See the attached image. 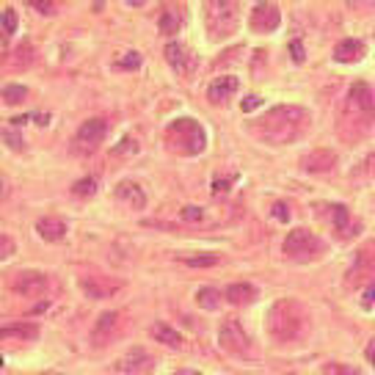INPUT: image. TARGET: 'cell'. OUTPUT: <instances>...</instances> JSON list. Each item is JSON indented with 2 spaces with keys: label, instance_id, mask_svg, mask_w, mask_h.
I'll return each mask as SVG.
<instances>
[{
  "label": "cell",
  "instance_id": "6da1fadb",
  "mask_svg": "<svg viewBox=\"0 0 375 375\" xmlns=\"http://www.w3.org/2000/svg\"><path fill=\"white\" fill-rule=\"evenodd\" d=\"M306 119H309V113L298 105H279L274 111H268L265 119L254 130H257V135H262L271 144H287V141L298 138Z\"/></svg>",
  "mask_w": 375,
  "mask_h": 375
},
{
  "label": "cell",
  "instance_id": "7a4b0ae2",
  "mask_svg": "<svg viewBox=\"0 0 375 375\" xmlns=\"http://www.w3.org/2000/svg\"><path fill=\"white\" fill-rule=\"evenodd\" d=\"M303 325H306V312L298 301H279L271 306L268 312V331L274 334V340L279 342H293L303 334Z\"/></svg>",
  "mask_w": 375,
  "mask_h": 375
},
{
  "label": "cell",
  "instance_id": "3957f363",
  "mask_svg": "<svg viewBox=\"0 0 375 375\" xmlns=\"http://www.w3.org/2000/svg\"><path fill=\"white\" fill-rule=\"evenodd\" d=\"M166 144L177 155L194 157V155H201L204 147H207V133H204V127L196 119L182 116V119H174L172 125L166 127Z\"/></svg>",
  "mask_w": 375,
  "mask_h": 375
},
{
  "label": "cell",
  "instance_id": "277c9868",
  "mask_svg": "<svg viewBox=\"0 0 375 375\" xmlns=\"http://www.w3.org/2000/svg\"><path fill=\"white\" fill-rule=\"evenodd\" d=\"M345 122L362 125V133L375 127V91L367 83L350 86L348 102H345Z\"/></svg>",
  "mask_w": 375,
  "mask_h": 375
},
{
  "label": "cell",
  "instance_id": "5b68a950",
  "mask_svg": "<svg viewBox=\"0 0 375 375\" xmlns=\"http://www.w3.org/2000/svg\"><path fill=\"white\" fill-rule=\"evenodd\" d=\"M204 9H207V28H210L213 36L224 39L229 33H235L237 20H240L237 3H232V0H210Z\"/></svg>",
  "mask_w": 375,
  "mask_h": 375
},
{
  "label": "cell",
  "instance_id": "8992f818",
  "mask_svg": "<svg viewBox=\"0 0 375 375\" xmlns=\"http://www.w3.org/2000/svg\"><path fill=\"white\" fill-rule=\"evenodd\" d=\"M315 251H320V240H318V235L309 232V229H293V232L287 235V240H284V254L293 257V259H306V257H312Z\"/></svg>",
  "mask_w": 375,
  "mask_h": 375
},
{
  "label": "cell",
  "instance_id": "52a82bcc",
  "mask_svg": "<svg viewBox=\"0 0 375 375\" xmlns=\"http://www.w3.org/2000/svg\"><path fill=\"white\" fill-rule=\"evenodd\" d=\"M218 342H221V348H226L229 353H249L251 350L249 334L243 331L240 320H235V318H229V320L221 325V331H218Z\"/></svg>",
  "mask_w": 375,
  "mask_h": 375
},
{
  "label": "cell",
  "instance_id": "ba28073f",
  "mask_svg": "<svg viewBox=\"0 0 375 375\" xmlns=\"http://www.w3.org/2000/svg\"><path fill=\"white\" fill-rule=\"evenodd\" d=\"M163 52H166V61H169V67L174 69L177 75H194V69H196L199 58L188 50L185 45H179V42H169Z\"/></svg>",
  "mask_w": 375,
  "mask_h": 375
},
{
  "label": "cell",
  "instance_id": "9c48e42d",
  "mask_svg": "<svg viewBox=\"0 0 375 375\" xmlns=\"http://www.w3.org/2000/svg\"><path fill=\"white\" fill-rule=\"evenodd\" d=\"M281 23V11L276 3H257L251 11V28L257 33H274Z\"/></svg>",
  "mask_w": 375,
  "mask_h": 375
},
{
  "label": "cell",
  "instance_id": "30bf717a",
  "mask_svg": "<svg viewBox=\"0 0 375 375\" xmlns=\"http://www.w3.org/2000/svg\"><path fill=\"white\" fill-rule=\"evenodd\" d=\"M105 135H108V122L97 116V119H89V122L80 125L75 141L83 144V147H89V150H97L102 141H105Z\"/></svg>",
  "mask_w": 375,
  "mask_h": 375
},
{
  "label": "cell",
  "instance_id": "8fae6325",
  "mask_svg": "<svg viewBox=\"0 0 375 375\" xmlns=\"http://www.w3.org/2000/svg\"><path fill=\"white\" fill-rule=\"evenodd\" d=\"M375 274V246H364L356 254V262L350 268V284H359L364 279H370Z\"/></svg>",
  "mask_w": 375,
  "mask_h": 375
},
{
  "label": "cell",
  "instance_id": "7c38bea8",
  "mask_svg": "<svg viewBox=\"0 0 375 375\" xmlns=\"http://www.w3.org/2000/svg\"><path fill=\"white\" fill-rule=\"evenodd\" d=\"M14 293H20V296H39L45 287H47V276L39 274V271H23V274H17L14 279Z\"/></svg>",
  "mask_w": 375,
  "mask_h": 375
},
{
  "label": "cell",
  "instance_id": "4fadbf2b",
  "mask_svg": "<svg viewBox=\"0 0 375 375\" xmlns=\"http://www.w3.org/2000/svg\"><path fill=\"white\" fill-rule=\"evenodd\" d=\"M237 89H240V80L235 75H224V77H216L213 83H210V89H207V97L210 102H226L232 100L235 94H237Z\"/></svg>",
  "mask_w": 375,
  "mask_h": 375
},
{
  "label": "cell",
  "instance_id": "5bb4252c",
  "mask_svg": "<svg viewBox=\"0 0 375 375\" xmlns=\"http://www.w3.org/2000/svg\"><path fill=\"white\" fill-rule=\"evenodd\" d=\"M80 287H83V293H86L89 298L100 301V298H108L111 293H116L122 284H119V281H108V279H102V276H86V279H80Z\"/></svg>",
  "mask_w": 375,
  "mask_h": 375
},
{
  "label": "cell",
  "instance_id": "9a60e30c",
  "mask_svg": "<svg viewBox=\"0 0 375 375\" xmlns=\"http://www.w3.org/2000/svg\"><path fill=\"white\" fill-rule=\"evenodd\" d=\"M39 337L36 323H9L0 328V342H30Z\"/></svg>",
  "mask_w": 375,
  "mask_h": 375
},
{
  "label": "cell",
  "instance_id": "2e32d148",
  "mask_svg": "<svg viewBox=\"0 0 375 375\" xmlns=\"http://www.w3.org/2000/svg\"><path fill=\"white\" fill-rule=\"evenodd\" d=\"M334 163H337V155L331 150H315L301 157V169H303V172H315V174H318V172H331Z\"/></svg>",
  "mask_w": 375,
  "mask_h": 375
},
{
  "label": "cell",
  "instance_id": "e0dca14e",
  "mask_svg": "<svg viewBox=\"0 0 375 375\" xmlns=\"http://www.w3.org/2000/svg\"><path fill=\"white\" fill-rule=\"evenodd\" d=\"M36 232H39V237H42V240H47V243H58V240H64V237H67V224H64L61 218H55V216H45V218H39V221H36Z\"/></svg>",
  "mask_w": 375,
  "mask_h": 375
},
{
  "label": "cell",
  "instance_id": "ac0fdd59",
  "mask_svg": "<svg viewBox=\"0 0 375 375\" xmlns=\"http://www.w3.org/2000/svg\"><path fill=\"white\" fill-rule=\"evenodd\" d=\"M364 42L362 39H345V42H340L337 47H334V58L340 61V64H356V61H362L364 58Z\"/></svg>",
  "mask_w": 375,
  "mask_h": 375
},
{
  "label": "cell",
  "instance_id": "d6986e66",
  "mask_svg": "<svg viewBox=\"0 0 375 375\" xmlns=\"http://www.w3.org/2000/svg\"><path fill=\"white\" fill-rule=\"evenodd\" d=\"M152 364V359H150V353L144 348H133V350H127L125 356L116 362V367L122 370V373H141V370H147Z\"/></svg>",
  "mask_w": 375,
  "mask_h": 375
},
{
  "label": "cell",
  "instance_id": "ffe728a7",
  "mask_svg": "<svg viewBox=\"0 0 375 375\" xmlns=\"http://www.w3.org/2000/svg\"><path fill=\"white\" fill-rule=\"evenodd\" d=\"M116 196L125 201L127 207H133V210H141L144 204H147V194L135 185V182H119V188H116Z\"/></svg>",
  "mask_w": 375,
  "mask_h": 375
},
{
  "label": "cell",
  "instance_id": "44dd1931",
  "mask_svg": "<svg viewBox=\"0 0 375 375\" xmlns=\"http://www.w3.org/2000/svg\"><path fill=\"white\" fill-rule=\"evenodd\" d=\"M224 298L235 306H246L257 298V287H251L249 281H237V284H229L224 293Z\"/></svg>",
  "mask_w": 375,
  "mask_h": 375
},
{
  "label": "cell",
  "instance_id": "7402d4cb",
  "mask_svg": "<svg viewBox=\"0 0 375 375\" xmlns=\"http://www.w3.org/2000/svg\"><path fill=\"white\" fill-rule=\"evenodd\" d=\"M331 224H334V229H337L342 237H350L353 224H350V213L345 204H331Z\"/></svg>",
  "mask_w": 375,
  "mask_h": 375
},
{
  "label": "cell",
  "instance_id": "603a6c76",
  "mask_svg": "<svg viewBox=\"0 0 375 375\" xmlns=\"http://www.w3.org/2000/svg\"><path fill=\"white\" fill-rule=\"evenodd\" d=\"M152 331V337L157 340V342H163V345H169V348H179L182 345V337L177 334L172 325H166V323H155L150 328Z\"/></svg>",
  "mask_w": 375,
  "mask_h": 375
},
{
  "label": "cell",
  "instance_id": "cb8c5ba5",
  "mask_svg": "<svg viewBox=\"0 0 375 375\" xmlns=\"http://www.w3.org/2000/svg\"><path fill=\"white\" fill-rule=\"evenodd\" d=\"M196 303L207 312H216V309H221V293L213 290V287H201L196 293Z\"/></svg>",
  "mask_w": 375,
  "mask_h": 375
},
{
  "label": "cell",
  "instance_id": "d4e9b609",
  "mask_svg": "<svg viewBox=\"0 0 375 375\" xmlns=\"http://www.w3.org/2000/svg\"><path fill=\"white\" fill-rule=\"evenodd\" d=\"M160 33H166V36H172V33H177L179 30V26H182V17L177 14L174 9H166L163 14H160Z\"/></svg>",
  "mask_w": 375,
  "mask_h": 375
},
{
  "label": "cell",
  "instance_id": "484cf974",
  "mask_svg": "<svg viewBox=\"0 0 375 375\" xmlns=\"http://www.w3.org/2000/svg\"><path fill=\"white\" fill-rule=\"evenodd\" d=\"M116 320H119V315H116V312H105V315H100L97 328H94V340H97V342L105 340V334H111V331L116 328Z\"/></svg>",
  "mask_w": 375,
  "mask_h": 375
},
{
  "label": "cell",
  "instance_id": "4316f807",
  "mask_svg": "<svg viewBox=\"0 0 375 375\" xmlns=\"http://www.w3.org/2000/svg\"><path fill=\"white\" fill-rule=\"evenodd\" d=\"M0 97L9 102V105H20L28 97V89L26 86H3L0 89Z\"/></svg>",
  "mask_w": 375,
  "mask_h": 375
},
{
  "label": "cell",
  "instance_id": "83f0119b",
  "mask_svg": "<svg viewBox=\"0 0 375 375\" xmlns=\"http://www.w3.org/2000/svg\"><path fill=\"white\" fill-rule=\"evenodd\" d=\"M182 262L191 268H210V265H218L221 257L218 254H199V257H182Z\"/></svg>",
  "mask_w": 375,
  "mask_h": 375
},
{
  "label": "cell",
  "instance_id": "f1b7e54d",
  "mask_svg": "<svg viewBox=\"0 0 375 375\" xmlns=\"http://www.w3.org/2000/svg\"><path fill=\"white\" fill-rule=\"evenodd\" d=\"M0 33L9 39L11 33H17V11L14 9H6L3 14H0Z\"/></svg>",
  "mask_w": 375,
  "mask_h": 375
},
{
  "label": "cell",
  "instance_id": "f546056e",
  "mask_svg": "<svg viewBox=\"0 0 375 375\" xmlns=\"http://www.w3.org/2000/svg\"><path fill=\"white\" fill-rule=\"evenodd\" d=\"M72 194L75 196H94L97 194V179L94 177H83L72 185Z\"/></svg>",
  "mask_w": 375,
  "mask_h": 375
},
{
  "label": "cell",
  "instance_id": "4dcf8cb0",
  "mask_svg": "<svg viewBox=\"0 0 375 375\" xmlns=\"http://www.w3.org/2000/svg\"><path fill=\"white\" fill-rule=\"evenodd\" d=\"M0 138H3V141H6L11 150H17V152L26 150V141H23V135H20V133H14V130H3V133H0Z\"/></svg>",
  "mask_w": 375,
  "mask_h": 375
},
{
  "label": "cell",
  "instance_id": "1f68e13d",
  "mask_svg": "<svg viewBox=\"0 0 375 375\" xmlns=\"http://www.w3.org/2000/svg\"><path fill=\"white\" fill-rule=\"evenodd\" d=\"M116 67H122V69H138V67H141V55H138L135 50L125 52V58H119Z\"/></svg>",
  "mask_w": 375,
  "mask_h": 375
},
{
  "label": "cell",
  "instance_id": "d6a6232c",
  "mask_svg": "<svg viewBox=\"0 0 375 375\" xmlns=\"http://www.w3.org/2000/svg\"><path fill=\"white\" fill-rule=\"evenodd\" d=\"M14 249H17V246H14V240H11L9 235H3V232H0V262H3V259H9V257L14 254Z\"/></svg>",
  "mask_w": 375,
  "mask_h": 375
},
{
  "label": "cell",
  "instance_id": "836d02e7",
  "mask_svg": "<svg viewBox=\"0 0 375 375\" xmlns=\"http://www.w3.org/2000/svg\"><path fill=\"white\" fill-rule=\"evenodd\" d=\"M182 221H201L204 218V213H201V207H194V204H188V207H182Z\"/></svg>",
  "mask_w": 375,
  "mask_h": 375
},
{
  "label": "cell",
  "instance_id": "e575fe53",
  "mask_svg": "<svg viewBox=\"0 0 375 375\" xmlns=\"http://www.w3.org/2000/svg\"><path fill=\"white\" fill-rule=\"evenodd\" d=\"M325 375H362L359 370H353L348 364H328L325 367Z\"/></svg>",
  "mask_w": 375,
  "mask_h": 375
},
{
  "label": "cell",
  "instance_id": "d590c367",
  "mask_svg": "<svg viewBox=\"0 0 375 375\" xmlns=\"http://www.w3.org/2000/svg\"><path fill=\"white\" fill-rule=\"evenodd\" d=\"M274 218L276 221H284V224L290 221V207H287L284 201H276L274 204Z\"/></svg>",
  "mask_w": 375,
  "mask_h": 375
},
{
  "label": "cell",
  "instance_id": "8d00e7d4",
  "mask_svg": "<svg viewBox=\"0 0 375 375\" xmlns=\"http://www.w3.org/2000/svg\"><path fill=\"white\" fill-rule=\"evenodd\" d=\"M125 152H138V144H135V138H122V144L119 147H113V155H125Z\"/></svg>",
  "mask_w": 375,
  "mask_h": 375
},
{
  "label": "cell",
  "instance_id": "74e56055",
  "mask_svg": "<svg viewBox=\"0 0 375 375\" xmlns=\"http://www.w3.org/2000/svg\"><path fill=\"white\" fill-rule=\"evenodd\" d=\"M235 179H237V177H235V174H232V177H226V179H216V182H213V194H216V196H221V194H226V191H229V185H232Z\"/></svg>",
  "mask_w": 375,
  "mask_h": 375
},
{
  "label": "cell",
  "instance_id": "f35d334b",
  "mask_svg": "<svg viewBox=\"0 0 375 375\" xmlns=\"http://www.w3.org/2000/svg\"><path fill=\"white\" fill-rule=\"evenodd\" d=\"M30 6L39 11V14H55V3H50V0H30Z\"/></svg>",
  "mask_w": 375,
  "mask_h": 375
},
{
  "label": "cell",
  "instance_id": "ab89813d",
  "mask_svg": "<svg viewBox=\"0 0 375 375\" xmlns=\"http://www.w3.org/2000/svg\"><path fill=\"white\" fill-rule=\"evenodd\" d=\"M259 105H262V97L251 94V97H246V100H243V105H240V108H243V113H251V111H254V108H259Z\"/></svg>",
  "mask_w": 375,
  "mask_h": 375
},
{
  "label": "cell",
  "instance_id": "60d3db41",
  "mask_svg": "<svg viewBox=\"0 0 375 375\" xmlns=\"http://www.w3.org/2000/svg\"><path fill=\"white\" fill-rule=\"evenodd\" d=\"M9 194H11V179L0 172V199H6Z\"/></svg>",
  "mask_w": 375,
  "mask_h": 375
},
{
  "label": "cell",
  "instance_id": "b9f144b4",
  "mask_svg": "<svg viewBox=\"0 0 375 375\" xmlns=\"http://www.w3.org/2000/svg\"><path fill=\"white\" fill-rule=\"evenodd\" d=\"M290 50H293V58H296V61H303V45H301V42H290Z\"/></svg>",
  "mask_w": 375,
  "mask_h": 375
},
{
  "label": "cell",
  "instance_id": "7bdbcfd3",
  "mask_svg": "<svg viewBox=\"0 0 375 375\" xmlns=\"http://www.w3.org/2000/svg\"><path fill=\"white\" fill-rule=\"evenodd\" d=\"M373 301H375V284H370V287H367V293H364V306H370Z\"/></svg>",
  "mask_w": 375,
  "mask_h": 375
},
{
  "label": "cell",
  "instance_id": "ee69618b",
  "mask_svg": "<svg viewBox=\"0 0 375 375\" xmlns=\"http://www.w3.org/2000/svg\"><path fill=\"white\" fill-rule=\"evenodd\" d=\"M364 356H367V362H370V364H375V340H373V342H370V345H367V350H364Z\"/></svg>",
  "mask_w": 375,
  "mask_h": 375
},
{
  "label": "cell",
  "instance_id": "f6af8a7d",
  "mask_svg": "<svg viewBox=\"0 0 375 375\" xmlns=\"http://www.w3.org/2000/svg\"><path fill=\"white\" fill-rule=\"evenodd\" d=\"M367 166H370V169H373V172H375V152H373V155H370V157H367Z\"/></svg>",
  "mask_w": 375,
  "mask_h": 375
},
{
  "label": "cell",
  "instance_id": "bcb514c9",
  "mask_svg": "<svg viewBox=\"0 0 375 375\" xmlns=\"http://www.w3.org/2000/svg\"><path fill=\"white\" fill-rule=\"evenodd\" d=\"M174 375H201V373H194V370H177Z\"/></svg>",
  "mask_w": 375,
  "mask_h": 375
}]
</instances>
